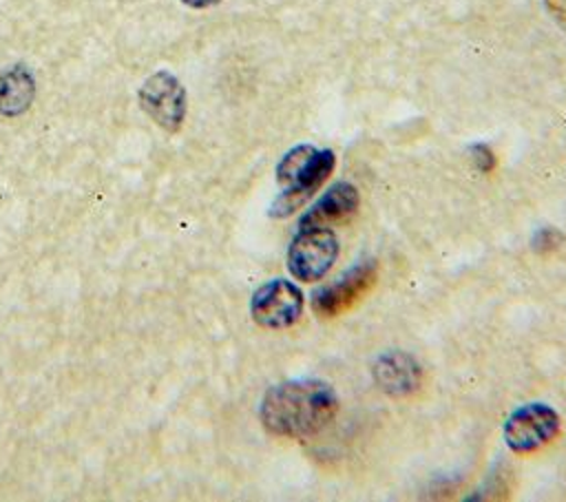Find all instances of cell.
I'll return each instance as SVG.
<instances>
[{
    "label": "cell",
    "mask_w": 566,
    "mask_h": 502,
    "mask_svg": "<svg viewBox=\"0 0 566 502\" xmlns=\"http://www.w3.org/2000/svg\"><path fill=\"white\" fill-rule=\"evenodd\" d=\"M338 411L334 387L316 378H296L270 387L261 400L263 427L283 438H310L323 431Z\"/></svg>",
    "instance_id": "1"
},
{
    "label": "cell",
    "mask_w": 566,
    "mask_h": 502,
    "mask_svg": "<svg viewBox=\"0 0 566 502\" xmlns=\"http://www.w3.org/2000/svg\"><path fill=\"white\" fill-rule=\"evenodd\" d=\"M338 257V237L327 226L298 228L287 248V270L298 281L323 279Z\"/></svg>",
    "instance_id": "2"
},
{
    "label": "cell",
    "mask_w": 566,
    "mask_h": 502,
    "mask_svg": "<svg viewBox=\"0 0 566 502\" xmlns=\"http://www.w3.org/2000/svg\"><path fill=\"white\" fill-rule=\"evenodd\" d=\"M504 442L513 453H531L559 433V414L544 402L517 407L502 427Z\"/></svg>",
    "instance_id": "3"
},
{
    "label": "cell",
    "mask_w": 566,
    "mask_h": 502,
    "mask_svg": "<svg viewBox=\"0 0 566 502\" xmlns=\"http://www.w3.org/2000/svg\"><path fill=\"white\" fill-rule=\"evenodd\" d=\"M305 307V296L298 285L285 279H272L263 283L250 301V314L254 323L268 330L292 327Z\"/></svg>",
    "instance_id": "4"
},
{
    "label": "cell",
    "mask_w": 566,
    "mask_h": 502,
    "mask_svg": "<svg viewBox=\"0 0 566 502\" xmlns=\"http://www.w3.org/2000/svg\"><path fill=\"white\" fill-rule=\"evenodd\" d=\"M139 102L153 122L170 133L177 130L186 117V91L168 71H157L144 82Z\"/></svg>",
    "instance_id": "5"
},
{
    "label": "cell",
    "mask_w": 566,
    "mask_h": 502,
    "mask_svg": "<svg viewBox=\"0 0 566 502\" xmlns=\"http://www.w3.org/2000/svg\"><path fill=\"white\" fill-rule=\"evenodd\" d=\"M378 268L376 261H360L349 272H345L334 283L321 287L312 296V310L323 318H334L340 312L349 310L367 290L376 283Z\"/></svg>",
    "instance_id": "6"
},
{
    "label": "cell",
    "mask_w": 566,
    "mask_h": 502,
    "mask_svg": "<svg viewBox=\"0 0 566 502\" xmlns=\"http://www.w3.org/2000/svg\"><path fill=\"white\" fill-rule=\"evenodd\" d=\"M334 164H336V157L329 148H316V153L310 157V161L296 172V177L290 184H285V190L274 199L270 215L287 217V215L296 212L301 206H305L307 199L332 175Z\"/></svg>",
    "instance_id": "7"
},
{
    "label": "cell",
    "mask_w": 566,
    "mask_h": 502,
    "mask_svg": "<svg viewBox=\"0 0 566 502\" xmlns=\"http://www.w3.org/2000/svg\"><path fill=\"white\" fill-rule=\"evenodd\" d=\"M358 203H360V197L356 186H352L349 181H336L314 201V206H310V210L301 217L298 228H310V226L332 228V223H338L352 217Z\"/></svg>",
    "instance_id": "8"
},
{
    "label": "cell",
    "mask_w": 566,
    "mask_h": 502,
    "mask_svg": "<svg viewBox=\"0 0 566 502\" xmlns=\"http://www.w3.org/2000/svg\"><path fill=\"white\" fill-rule=\"evenodd\" d=\"M378 389L389 396L413 394L420 385V367L407 352H385L371 367Z\"/></svg>",
    "instance_id": "9"
},
{
    "label": "cell",
    "mask_w": 566,
    "mask_h": 502,
    "mask_svg": "<svg viewBox=\"0 0 566 502\" xmlns=\"http://www.w3.org/2000/svg\"><path fill=\"white\" fill-rule=\"evenodd\" d=\"M35 95V80L24 66H11L0 73V113L7 117L24 113Z\"/></svg>",
    "instance_id": "10"
},
{
    "label": "cell",
    "mask_w": 566,
    "mask_h": 502,
    "mask_svg": "<svg viewBox=\"0 0 566 502\" xmlns=\"http://www.w3.org/2000/svg\"><path fill=\"white\" fill-rule=\"evenodd\" d=\"M316 153V146H310V144H298V146H294L292 150H287L285 155H283V159L279 161V166H276V179H279V184H290L294 177H296V172L310 161V157Z\"/></svg>",
    "instance_id": "11"
},
{
    "label": "cell",
    "mask_w": 566,
    "mask_h": 502,
    "mask_svg": "<svg viewBox=\"0 0 566 502\" xmlns=\"http://www.w3.org/2000/svg\"><path fill=\"white\" fill-rule=\"evenodd\" d=\"M544 7L551 18L566 31V0H544Z\"/></svg>",
    "instance_id": "12"
},
{
    "label": "cell",
    "mask_w": 566,
    "mask_h": 502,
    "mask_svg": "<svg viewBox=\"0 0 566 502\" xmlns=\"http://www.w3.org/2000/svg\"><path fill=\"white\" fill-rule=\"evenodd\" d=\"M184 4H188V7H195V9H203V7H212V4H217L219 0H181Z\"/></svg>",
    "instance_id": "13"
}]
</instances>
